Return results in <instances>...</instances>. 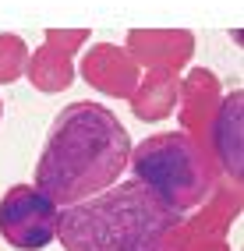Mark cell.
<instances>
[{
	"label": "cell",
	"instance_id": "cell-2",
	"mask_svg": "<svg viewBox=\"0 0 244 251\" xmlns=\"http://www.w3.org/2000/svg\"><path fill=\"white\" fill-rule=\"evenodd\" d=\"M181 212L142 180H117L113 188L60 209L57 241L64 251H163Z\"/></svg>",
	"mask_w": 244,
	"mask_h": 251
},
{
	"label": "cell",
	"instance_id": "cell-1",
	"mask_svg": "<svg viewBox=\"0 0 244 251\" xmlns=\"http://www.w3.org/2000/svg\"><path fill=\"white\" fill-rule=\"evenodd\" d=\"M131 135L103 103H71L57 113L36 163V188L57 209L78 205L121 180L131 159Z\"/></svg>",
	"mask_w": 244,
	"mask_h": 251
},
{
	"label": "cell",
	"instance_id": "cell-4",
	"mask_svg": "<svg viewBox=\"0 0 244 251\" xmlns=\"http://www.w3.org/2000/svg\"><path fill=\"white\" fill-rule=\"evenodd\" d=\"M60 209L36 184H14L0 198V237L18 251H43L57 241Z\"/></svg>",
	"mask_w": 244,
	"mask_h": 251
},
{
	"label": "cell",
	"instance_id": "cell-3",
	"mask_svg": "<svg viewBox=\"0 0 244 251\" xmlns=\"http://www.w3.org/2000/svg\"><path fill=\"white\" fill-rule=\"evenodd\" d=\"M127 166H135V180L152 188L173 212L195 209L213 188L205 152L181 131H163V135L145 138L138 149H131Z\"/></svg>",
	"mask_w": 244,
	"mask_h": 251
}]
</instances>
